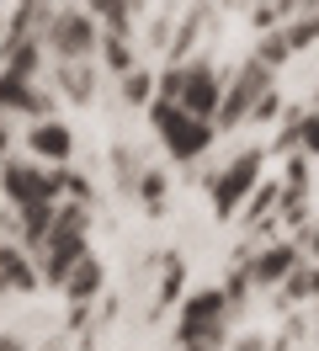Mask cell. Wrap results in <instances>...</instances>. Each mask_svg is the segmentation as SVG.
<instances>
[{
  "label": "cell",
  "instance_id": "1",
  "mask_svg": "<svg viewBox=\"0 0 319 351\" xmlns=\"http://www.w3.org/2000/svg\"><path fill=\"white\" fill-rule=\"evenodd\" d=\"M154 101H176V107L197 117V123H218V107H224V80L213 75L208 59H197V64H176L165 69V80H160V96Z\"/></svg>",
  "mask_w": 319,
  "mask_h": 351
},
{
  "label": "cell",
  "instance_id": "2",
  "mask_svg": "<svg viewBox=\"0 0 319 351\" xmlns=\"http://www.w3.org/2000/svg\"><path fill=\"white\" fill-rule=\"evenodd\" d=\"M149 123H154L160 144H165L176 160H197V154H208V144H213V123L187 117L176 101H149Z\"/></svg>",
  "mask_w": 319,
  "mask_h": 351
},
{
  "label": "cell",
  "instance_id": "3",
  "mask_svg": "<svg viewBox=\"0 0 319 351\" xmlns=\"http://www.w3.org/2000/svg\"><path fill=\"white\" fill-rule=\"evenodd\" d=\"M224 319H229V293H191L187 308H181V346L187 351H213L224 341Z\"/></svg>",
  "mask_w": 319,
  "mask_h": 351
},
{
  "label": "cell",
  "instance_id": "4",
  "mask_svg": "<svg viewBox=\"0 0 319 351\" xmlns=\"http://www.w3.org/2000/svg\"><path fill=\"white\" fill-rule=\"evenodd\" d=\"M266 96H272V64L250 59V64L234 75V86L224 90V107H218V123H213V128H239Z\"/></svg>",
  "mask_w": 319,
  "mask_h": 351
},
{
  "label": "cell",
  "instance_id": "5",
  "mask_svg": "<svg viewBox=\"0 0 319 351\" xmlns=\"http://www.w3.org/2000/svg\"><path fill=\"white\" fill-rule=\"evenodd\" d=\"M48 43L59 53V64H85V53L102 43V32H96V11L80 5V11H54V32H48Z\"/></svg>",
  "mask_w": 319,
  "mask_h": 351
},
{
  "label": "cell",
  "instance_id": "6",
  "mask_svg": "<svg viewBox=\"0 0 319 351\" xmlns=\"http://www.w3.org/2000/svg\"><path fill=\"white\" fill-rule=\"evenodd\" d=\"M255 181H261V149H245L239 160H229L224 171L213 176V208H218V213L229 219L234 208L245 202V192H250Z\"/></svg>",
  "mask_w": 319,
  "mask_h": 351
},
{
  "label": "cell",
  "instance_id": "7",
  "mask_svg": "<svg viewBox=\"0 0 319 351\" xmlns=\"http://www.w3.org/2000/svg\"><path fill=\"white\" fill-rule=\"evenodd\" d=\"M0 186H5V197H11L21 213H27V208H43V202H54V186H59V181H54V176H43L38 165L5 160V165H0Z\"/></svg>",
  "mask_w": 319,
  "mask_h": 351
},
{
  "label": "cell",
  "instance_id": "8",
  "mask_svg": "<svg viewBox=\"0 0 319 351\" xmlns=\"http://www.w3.org/2000/svg\"><path fill=\"white\" fill-rule=\"evenodd\" d=\"M27 149L43 154V160H54V165H64V160L75 154V138H69V128H64V123L43 117V123H32V128H27Z\"/></svg>",
  "mask_w": 319,
  "mask_h": 351
},
{
  "label": "cell",
  "instance_id": "9",
  "mask_svg": "<svg viewBox=\"0 0 319 351\" xmlns=\"http://www.w3.org/2000/svg\"><path fill=\"white\" fill-rule=\"evenodd\" d=\"M0 112H21V117H43L48 112V96H43L32 80H16L0 69Z\"/></svg>",
  "mask_w": 319,
  "mask_h": 351
},
{
  "label": "cell",
  "instance_id": "10",
  "mask_svg": "<svg viewBox=\"0 0 319 351\" xmlns=\"http://www.w3.org/2000/svg\"><path fill=\"white\" fill-rule=\"evenodd\" d=\"M0 287L5 293H32L38 287L32 256H21V245H0Z\"/></svg>",
  "mask_w": 319,
  "mask_h": 351
},
{
  "label": "cell",
  "instance_id": "11",
  "mask_svg": "<svg viewBox=\"0 0 319 351\" xmlns=\"http://www.w3.org/2000/svg\"><path fill=\"white\" fill-rule=\"evenodd\" d=\"M293 266H298V250H293V245H272V250H266L245 277H250V282H287V277H293Z\"/></svg>",
  "mask_w": 319,
  "mask_h": 351
},
{
  "label": "cell",
  "instance_id": "12",
  "mask_svg": "<svg viewBox=\"0 0 319 351\" xmlns=\"http://www.w3.org/2000/svg\"><path fill=\"white\" fill-rule=\"evenodd\" d=\"M96 287H102V266L91 261V256H85V261L75 266L69 277H64V293H69V298H91Z\"/></svg>",
  "mask_w": 319,
  "mask_h": 351
},
{
  "label": "cell",
  "instance_id": "13",
  "mask_svg": "<svg viewBox=\"0 0 319 351\" xmlns=\"http://www.w3.org/2000/svg\"><path fill=\"white\" fill-rule=\"evenodd\" d=\"M59 90L75 101H91V69L85 64H59Z\"/></svg>",
  "mask_w": 319,
  "mask_h": 351
},
{
  "label": "cell",
  "instance_id": "14",
  "mask_svg": "<svg viewBox=\"0 0 319 351\" xmlns=\"http://www.w3.org/2000/svg\"><path fill=\"white\" fill-rule=\"evenodd\" d=\"M139 192H144L149 213H160V202H165V181H160V171H144V181H139Z\"/></svg>",
  "mask_w": 319,
  "mask_h": 351
},
{
  "label": "cell",
  "instance_id": "15",
  "mask_svg": "<svg viewBox=\"0 0 319 351\" xmlns=\"http://www.w3.org/2000/svg\"><path fill=\"white\" fill-rule=\"evenodd\" d=\"M314 287H319V271H293L287 277V298H309Z\"/></svg>",
  "mask_w": 319,
  "mask_h": 351
},
{
  "label": "cell",
  "instance_id": "16",
  "mask_svg": "<svg viewBox=\"0 0 319 351\" xmlns=\"http://www.w3.org/2000/svg\"><path fill=\"white\" fill-rule=\"evenodd\" d=\"M298 144H303L309 154H319V112H309V117L298 123Z\"/></svg>",
  "mask_w": 319,
  "mask_h": 351
},
{
  "label": "cell",
  "instance_id": "17",
  "mask_svg": "<svg viewBox=\"0 0 319 351\" xmlns=\"http://www.w3.org/2000/svg\"><path fill=\"white\" fill-rule=\"evenodd\" d=\"M128 96H133V101H144V96H149V75L133 69V75H128Z\"/></svg>",
  "mask_w": 319,
  "mask_h": 351
}]
</instances>
